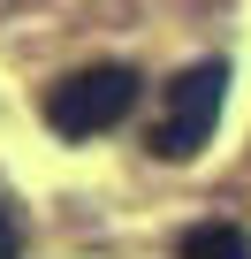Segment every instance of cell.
<instances>
[{
  "mask_svg": "<svg viewBox=\"0 0 251 259\" xmlns=\"http://www.w3.org/2000/svg\"><path fill=\"white\" fill-rule=\"evenodd\" d=\"M221 99H228V61H190L168 84V99H160L153 153L160 160H198V145L213 138V122H221Z\"/></svg>",
  "mask_w": 251,
  "mask_h": 259,
  "instance_id": "6da1fadb",
  "label": "cell"
},
{
  "mask_svg": "<svg viewBox=\"0 0 251 259\" xmlns=\"http://www.w3.org/2000/svg\"><path fill=\"white\" fill-rule=\"evenodd\" d=\"M130 107H137V69H122V61L76 69V76H61L46 92V122L61 138H99V130H114Z\"/></svg>",
  "mask_w": 251,
  "mask_h": 259,
  "instance_id": "7a4b0ae2",
  "label": "cell"
},
{
  "mask_svg": "<svg viewBox=\"0 0 251 259\" xmlns=\"http://www.w3.org/2000/svg\"><path fill=\"white\" fill-rule=\"evenodd\" d=\"M175 251H183V259H251L243 229H228V221H198V229H183Z\"/></svg>",
  "mask_w": 251,
  "mask_h": 259,
  "instance_id": "3957f363",
  "label": "cell"
},
{
  "mask_svg": "<svg viewBox=\"0 0 251 259\" xmlns=\"http://www.w3.org/2000/svg\"><path fill=\"white\" fill-rule=\"evenodd\" d=\"M0 259H23V221L0 206Z\"/></svg>",
  "mask_w": 251,
  "mask_h": 259,
  "instance_id": "277c9868",
  "label": "cell"
}]
</instances>
